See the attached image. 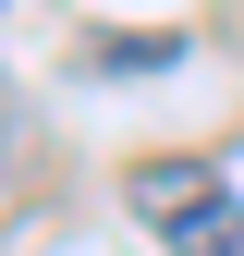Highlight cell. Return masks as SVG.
I'll list each match as a JSON object with an SVG mask.
<instances>
[{"mask_svg":"<svg viewBox=\"0 0 244 256\" xmlns=\"http://www.w3.org/2000/svg\"><path fill=\"white\" fill-rule=\"evenodd\" d=\"M122 196H134V220L171 256H244V208H232V183L208 171V158H134Z\"/></svg>","mask_w":244,"mask_h":256,"instance_id":"cell-1","label":"cell"},{"mask_svg":"<svg viewBox=\"0 0 244 256\" xmlns=\"http://www.w3.org/2000/svg\"><path fill=\"white\" fill-rule=\"evenodd\" d=\"M98 61H110V74H159V61H183V37H110Z\"/></svg>","mask_w":244,"mask_h":256,"instance_id":"cell-2","label":"cell"}]
</instances>
